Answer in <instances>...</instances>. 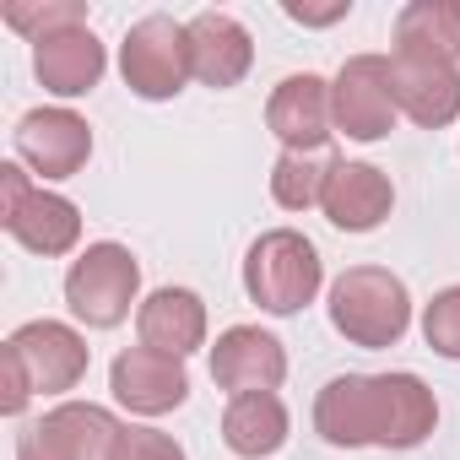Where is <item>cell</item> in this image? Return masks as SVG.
I'll return each instance as SVG.
<instances>
[{"instance_id": "21", "label": "cell", "mask_w": 460, "mask_h": 460, "mask_svg": "<svg viewBox=\"0 0 460 460\" xmlns=\"http://www.w3.org/2000/svg\"><path fill=\"white\" fill-rule=\"evenodd\" d=\"M12 33H22L28 44H44L66 28H87V6L82 0H12L6 12H0Z\"/></svg>"}, {"instance_id": "9", "label": "cell", "mask_w": 460, "mask_h": 460, "mask_svg": "<svg viewBox=\"0 0 460 460\" xmlns=\"http://www.w3.org/2000/svg\"><path fill=\"white\" fill-rule=\"evenodd\" d=\"M6 347L28 363L33 374V390L39 395H66L87 379V363H93V347L76 325L66 320H28L6 336Z\"/></svg>"}, {"instance_id": "16", "label": "cell", "mask_w": 460, "mask_h": 460, "mask_svg": "<svg viewBox=\"0 0 460 460\" xmlns=\"http://www.w3.org/2000/svg\"><path fill=\"white\" fill-rule=\"evenodd\" d=\"M109 71V49L93 28H66L44 44H33V76L55 98H87Z\"/></svg>"}, {"instance_id": "5", "label": "cell", "mask_w": 460, "mask_h": 460, "mask_svg": "<svg viewBox=\"0 0 460 460\" xmlns=\"http://www.w3.org/2000/svg\"><path fill=\"white\" fill-rule=\"evenodd\" d=\"M0 227L33 255L55 261L71 255L82 244V211L76 200L33 184V173L22 163H0Z\"/></svg>"}, {"instance_id": "1", "label": "cell", "mask_w": 460, "mask_h": 460, "mask_svg": "<svg viewBox=\"0 0 460 460\" xmlns=\"http://www.w3.org/2000/svg\"><path fill=\"white\" fill-rule=\"evenodd\" d=\"M438 428L433 390L395 368V374H336L314 395V433L331 449H417Z\"/></svg>"}, {"instance_id": "23", "label": "cell", "mask_w": 460, "mask_h": 460, "mask_svg": "<svg viewBox=\"0 0 460 460\" xmlns=\"http://www.w3.org/2000/svg\"><path fill=\"white\" fill-rule=\"evenodd\" d=\"M422 341L438 358L460 363V288H444V293L428 298V309H422Z\"/></svg>"}, {"instance_id": "15", "label": "cell", "mask_w": 460, "mask_h": 460, "mask_svg": "<svg viewBox=\"0 0 460 460\" xmlns=\"http://www.w3.org/2000/svg\"><path fill=\"white\" fill-rule=\"evenodd\" d=\"M390 76H395V103L411 125L422 130H444L460 119V66L444 60H417V55H390Z\"/></svg>"}, {"instance_id": "18", "label": "cell", "mask_w": 460, "mask_h": 460, "mask_svg": "<svg viewBox=\"0 0 460 460\" xmlns=\"http://www.w3.org/2000/svg\"><path fill=\"white\" fill-rule=\"evenodd\" d=\"M222 444L239 460H266L288 444V406L277 390H255V395H234L222 411Z\"/></svg>"}, {"instance_id": "7", "label": "cell", "mask_w": 460, "mask_h": 460, "mask_svg": "<svg viewBox=\"0 0 460 460\" xmlns=\"http://www.w3.org/2000/svg\"><path fill=\"white\" fill-rule=\"evenodd\" d=\"M331 109H336V130L347 141H385L395 130V76H390V55H352L341 60L336 82H331Z\"/></svg>"}, {"instance_id": "13", "label": "cell", "mask_w": 460, "mask_h": 460, "mask_svg": "<svg viewBox=\"0 0 460 460\" xmlns=\"http://www.w3.org/2000/svg\"><path fill=\"white\" fill-rule=\"evenodd\" d=\"M109 390L125 411L163 417V411L190 401V374H184V358H168L152 347H125L109 368Z\"/></svg>"}, {"instance_id": "2", "label": "cell", "mask_w": 460, "mask_h": 460, "mask_svg": "<svg viewBox=\"0 0 460 460\" xmlns=\"http://www.w3.org/2000/svg\"><path fill=\"white\" fill-rule=\"evenodd\" d=\"M325 288V261L320 250L298 234V227H271L261 234L244 255V293L250 304H261V314H298L320 298Z\"/></svg>"}, {"instance_id": "6", "label": "cell", "mask_w": 460, "mask_h": 460, "mask_svg": "<svg viewBox=\"0 0 460 460\" xmlns=\"http://www.w3.org/2000/svg\"><path fill=\"white\" fill-rule=\"evenodd\" d=\"M119 76H125V87H130L136 98H146V103L179 98L184 82L195 76V71H190V28L173 22V17H163V12L141 17V22L125 33V44H119Z\"/></svg>"}, {"instance_id": "12", "label": "cell", "mask_w": 460, "mask_h": 460, "mask_svg": "<svg viewBox=\"0 0 460 460\" xmlns=\"http://www.w3.org/2000/svg\"><path fill=\"white\" fill-rule=\"evenodd\" d=\"M320 211L331 217V227L341 234H374V227L395 211V184L385 168L358 163V157H336L325 168V195Z\"/></svg>"}, {"instance_id": "25", "label": "cell", "mask_w": 460, "mask_h": 460, "mask_svg": "<svg viewBox=\"0 0 460 460\" xmlns=\"http://www.w3.org/2000/svg\"><path fill=\"white\" fill-rule=\"evenodd\" d=\"M0 368H6V390H0V411H6V417H22V406L39 395V390H33V374H28V363H22L12 347H0Z\"/></svg>"}, {"instance_id": "3", "label": "cell", "mask_w": 460, "mask_h": 460, "mask_svg": "<svg viewBox=\"0 0 460 460\" xmlns=\"http://www.w3.org/2000/svg\"><path fill=\"white\" fill-rule=\"evenodd\" d=\"M331 325L336 336H347L352 347H395L411 331V293L395 271L385 266H352L331 282Z\"/></svg>"}, {"instance_id": "19", "label": "cell", "mask_w": 460, "mask_h": 460, "mask_svg": "<svg viewBox=\"0 0 460 460\" xmlns=\"http://www.w3.org/2000/svg\"><path fill=\"white\" fill-rule=\"evenodd\" d=\"M390 55L460 66V0H411V6H401Z\"/></svg>"}, {"instance_id": "4", "label": "cell", "mask_w": 460, "mask_h": 460, "mask_svg": "<svg viewBox=\"0 0 460 460\" xmlns=\"http://www.w3.org/2000/svg\"><path fill=\"white\" fill-rule=\"evenodd\" d=\"M66 309L87 325V331H114L130 320V309H141V261L103 239V244H87L71 271H66Z\"/></svg>"}, {"instance_id": "22", "label": "cell", "mask_w": 460, "mask_h": 460, "mask_svg": "<svg viewBox=\"0 0 460 460\" xmlns=\"http://www.w3.org/2000/svg\"><path fill=\"white\" fill-rule=\"evenodd\" d=\"M325 168H331V163H314V157H304V152H282V157L271 163V200H277L282 211H309V206H320V195H325Z\"/></svg>"}, {"instance_id": "24", "label": "cell", "mask_w": 460, "mask_h": 460, "mask_svg": "<svg viewBox=\"0 0 460 460\" xmlns=\"http://www.w3.org/2000/svg\"><path fill=\"white\" fill-rule=\"evenodd\" d=\"M119 460H184V444L163 428H125Z\"/></svg>"}, {"instance_id": "20", "label": "cell", "mask_w": 460, "mask_h": 460, "mask_svg": "<svg viewBox=\"0 0 460 460\" xmlns=\"http://www.w3.org/2000/svg\"><path fill=\"white\" fill-rule=\"evenodd\" d=\"M44 422L71 449V460H119L125 428H130L109 406H93V401H60L55 411H44Z\"/></svg>"}, {"instance_id": "17", "label": "cell", "mask_w": 460, "mask_h": 460, "mask_svg": "<svg viewBox=\"0 0 460 460\" xmlns=\"http://www.w3.org/2000/svg\"><path fill=\"white\" fill-rule=\"evenodd\" d=\"M136 336H141V347L168 352V358L200 352L206 347V304H200V293H190V288L146 293L141 309H136Z\"/></svg>"}, {"instance_id": "14", "label": "cell", "mask_w": 460, "mask_h": 460, "mask_svg": "<svg viewBox=\"0 0 460 460\" xmlns=\"http://www.w3.org/2000/svg\"><path fill=\"white\" fill-rule=\"evenodd\" d=\"M190 71L200 87H239L255 66V39L239 17H227V12H195L190 22Z\"/></svg>"}, {"instance_id": "26", "label": "cell", "mask_w": 460, "mask_h": 460, "mask_svg": "<svg viewBox=\"0 0 460 460\" xmlns=\"http://www.w3.org/2000/svg\"><path fill=\"white\" fill-rule=\"evenodd\" d=\"M17 460H71V449L49 433V422L39 417V422H28L22 433H17Z\"/></svg>"}, {"instance_id": "8", "label": "cell", "mask_w": 460, "mask_h": 460, "mask_svg": "<svg viewBox=\"0 0 460 460\" xmlns=\"http://www.w3.org/2000/svg\"><path fill=\"white\" fill-rule=\"evenodd\" d=\"M12 146L39 179H76L93 157V125L76 109H28L12 130Z\"/></svg>"}, {"instance_id": "10", "label": "cell", "mask_w": 460, "mask_h": 460, "mask_svg": "<svg viewBox=\"0 0 460 460\" xmlns=\"http://www.w3.org/2000/svg\"><path fill=\"white\" fill-rule=\"evenodd\" d=\"M266 125L282 141V152H304L314 157L331 136H336V109H331V82L314 71H293L277 82L271 103H266Z\"/></svg>"}, {"instance_id": "11", "label": "cell", "mask_w": 460, "mask_h": 460, "mask_svg": "<svg viewBox=\"0 0 460 460\" xmlns=\"http://www.w3.org/2000/svg\"><path fill=\"white\" fill-rule=\"evenodd\" d=\"M211 379L234 395H255V390H282L288 379V347L261 331V325H227L211 347Z\"/></svg>"}, {"instance_id": "27", "label": "cell", "mask_w": 460, "mask_h": 460, "mask_svg": "<svg viewBox=\"0 0 460 460\" xmlns=\"http://www.w3.org/2000/svg\"><path fill=\"white\" fill-rule=\"evenodd\" d=\"M282 12H288L293 22H304V28H331V22L352 17V0H331V6H309V0H288Z\"/></svg>"}]
</instances>
